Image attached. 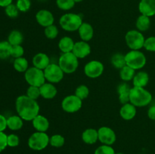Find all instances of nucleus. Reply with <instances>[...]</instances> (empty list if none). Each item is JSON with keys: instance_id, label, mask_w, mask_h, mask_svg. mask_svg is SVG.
I'll return each mask as SVG.
<instances>
[{"instance_id": "obj_7", "label": "nucleus", "mask_w": 155, "mask_h": 154, "mask_svg": "<svg viewBox=\"0 0 155 154\" xmlns=\"http://www.w3.org/2000/svg\"><path fill=\"white\" fill-rule=\"evenodd\" d=\"M145 38L138 30H129L125 35V42L130 50H140L144 47Z\"/></svg>"}, {"instance_id": "obj_21", "label": "nucleus", "mask_w": 155, "mask_h": 154, "mask_svg": "<svg viewBox=\"0 0 155 154\" xmlns=\"http://www.w3.org/2000/svg\"><path fill=\"white\" fill-rule=\"evenodd\" d=\"M131 87L128 83L124 82L120 83L117 86V94L119 98L120 102L122 104H125L130 102V95Z\"/></svg>"}, {"instance_id": "obj_10", "label": "nucleus", "mask_w": 155, "mask_h": 154, "mask_svg": "<svg viewBox=\"0 0 155 154\" xmlns=\"http://www.w3.org/2000/svg\"><path fill=\"white\" fill-rule=\"evenodd\" d=\"M83 106V101L75 95H69L65 97L61 101V107L68 113L78 112Z\"/></svg>"}, {"instance_id": "obj_6", "label": "nucleus", "mask_w": 155, "mask_h": 154, "mask_svg": "<svg viewBox=\"0 0 155 154\" xmlns=\"http://www.w3.org/2000/svg\"><path fill=\"white\" fill-rule=\"evenodd\" d=\"M49 138L50 137L46 132L36 131L30 136L27 144L29 147L33 150H43L49 144Z\"/></svg>"}, {"instance_id": "obj_35", "label": "nucleus", "mask_w": 155, "mask_h": 154, "mask_svg": "<svg viewBox=\"0 0 155 154\" xmlns=\"http://www.w3.org/2000/svg\"><path fill=\"white\" fill-rule=\"evenodd\" d=\"M89 92L90 91H89V88H88V86H86V85H80L76 88L74 95L80 98L82 101H83L89 97Z\"/></svg>"}, {"instance_id": "obj_16", "label": "nucleus", "mask_w": 155, "mask_h": 154, "mask_svg": "<svg viewBox=\"0 0 155 154\" xmlns=\"http://www.w3.org/2000/svg\"><path fill=\"white\" fill-rule=\"evenodd\" d=\"M137 107H135L130 102L125 104H122V107L120 110V116L124 120L130 121L133 119L137 113Z\"/></svg>"}, {"instance_id": "obj_13", "label": "nucleus", "mask_w": 155, "mask_h": 154, "mask_svg": "<svg viewBox=\"0 0 155 154\" xmlns=\"http://www.w3.org/2000/svg\"><path fill=\"white\" fill-rule=\"evenodd\" d=\"M36 21L41 27H45L54 24V18L53 14L47 9H41L36 14Z\"/></svg>"}, {"instance_id": "obj_18", "label": "nucleus", "mask_w": 155, "mask_h": 154, "mask_svg": "<svg viewBox=\"0 0 155 154\" xmlns=\"http://www.w3.org/2000/svg\"><path fill=\"white\" fill-rule=\"evenodd\" d=\"M40 89V95L42 98L46 100H51L55 98L58 94V90L56 86L53 83L45 82L42 86L39 87Z\"/></svg>"}, {"instance_id": "obj_48", "label": "nucleus", "mask_w": 155, "mask_h": 154, "mask_svg": "<svg viewBox=\"0 0 155 154\" xmlns=\"http://www.w3.org/2000/svg\"><path fill=\"white\" fill-rule=\"evenodd\" d=\"M115 154H124V153H123V152H116Z\"/></svg>"}, {"instance_id": "obj_25", "label": "nucleus", "mask_w": 155, "mask_h": 154, "mask_svg": "<svg viewBox=\"0 0 155 154\" xmlns=\"http://www.w3.org/2000/svg\"><path fill=\"white\" fill-rule=\"evenodd\" d=\"M23 125L24 120L18 115H14L7 118V127L12 131H18L22 128Z\"/></svg>"}, {"instance_id": "obj_43", "label": "nucleus", "mask_w": 155, "mask_h": 154, "mask_svg": "<svg viewBox=\"0 0 155 154\" xmlns=\"http://www.w3.org/2000/svg\"><path fill=\"white\" fill-rule=\"evenodd\" d=\"M7 137L8 135L4 131H0V152L5 150L8 146Z\"/></svg>"}, {"instance_id": "obj_12", "label": "nucleus", "mask_w": 155, "mask_h": 154, "mask_svg": "<svg viewBox=\"0 0 155 154\" xmlns=\"http://www.w3.org/2000/svg\"><path fill=\"white\" fill-rule=\"evenodd\" d=\"M98 140L102 144L112 146L116 142L117 135L115 131L111 128L102 126L98 129Z\"/></svg>"}, {"instance_id": "obj_42", "label": "nucleus", "mask_w": 155, "mask_h": 154, "mask_svg": "<svg viewBox=\"0 0 155 154\" xmlns=\"http://www.w3.org/2000/svg\"><path fill=\"white\" fill-rule=\"evenodd\" d=\"M8 146L10 147H16L20 143V138L17 134H11L7 137Z\"/></svg>"}, {"instance_id": "obj_24", "label": "nucleus", "mask_w": 155, "mask_h": 154, "mask_svg": "<svg viewBox=\"0 0 155 154\" xmlns=\"http://www.w3.org/2000/svg\"><path fill=\"white\" fill-rule=\"evenodd\" d=\"M74 39L70 36H64L58 42V48L62 53L72 52L74 47Z\"/></svg>"}, {"instance_id": "obj_2", "label": "nucleus", "mask_w": 155, "mask_h": 154, "mask_svg": "<svg viewBox=\"0 0 155 154\" xmlns=\"http://www.w3.org/2000/svg\"><path fill=\"white\" fill-rule=\"evenodd\" d=\"M152 101V95L145 88H131L130 102L136 107H144L149 105Z\"/></svg>"}, {"instance_id": "obj_1", "label": "nucleus", "mask_w": 155, "mask_h": 154, "mask_svg": "<svg viewBox=\"0 0 155 154\" xmlns=\"http://www.w3.org/2000/svg\"><path fill=\"white\" fill-rule=\"evenodd\" d=\"M17 113L24 121L30 122L39 114L40 107L36 101L30 99L27 95H20L15 101Z\"/></svg>"}, {"instance_id": "obj_23", "label": "nucleus", "mask_w": 155, "mask_h": 154, "mask_svg": "<svg viewBox=\"0 0 155 154\" xmlns=\"http://www.w3.org/2000/svg\"><path fill=\"white\" fill-rule=\"evenodd\" d=\"M149 75L145 71H139L136 72L133 79V84L134 87L145 88L149 82Z\"/></svg>"}, {"instance_id": "obj_19", "label": "nucleus", "mask_w": 155, "mask_h": 154, "mask_svg": "<svg viewBox=\"0 0 155 154\" xmlns=\"http://www.w3.org/2000/svg\"><path fill=\"white\" fill-rule=\"evenodd\" d=\"M32 125L36 131H41V132H46L50 126L48 119L45 116L40 114L37 115L32 120Z\"/></svg>"}, {"instance_id": "obj_26", "label": "nucleus", "mask_w": 155, "mask_h": 154, "mask_svg": "<svg viewBox=\"0 0 155 154\" xmlns=\"http://www.w3.org/2000/svg\"><path fill=\"white\" fill-rule=\"evenodd\" d=\"M151 18L145 15L140 14L136 21V30L140 32H145L149 30L151 27Z\"/></svg>"}, {"instance_id": "obj_27", "label": "nucleus", "mask_w": 155, "mask_h": 154, "mask_svg": "<svg viewBox=\"0 0 155 154\" xmlns=\"http://www.w3.org/2000/svg\"><path fill=\"white\" fill-rule=\"evenodd\" d=\"M7 41L10 43L12 46L21 45L24 42V36H23L22 33L21 31L14 30L9 33Z\"/></svg>"}, {"instance_id": "obj_33", "label": "nucleus", "mask_w": 155, "mask_h": 154, "mask_svg": "<svg viewBox=\"0 0 155 154\" xmlns=\"http://www.w3.org/2000/svg\"><path fill=\"white\" fill-rule=\"evenodd\" d=\"M58 28L54 24H52V25H50L48 27H45V30H44L45 36L48 39H56L58 37Z\"/></svg>"}, {"instance_id": "obj_29", "label": "nucleus", "mask_w": 155, "mask_h": 154, "mask_svg": "<svg viewBox=\"0 0 155 154\" xmlns=\"http://www.w3.org/2000/svg\"><path fill=\"white\" fill-rule=\"evenodd\" d=\"M135 75H136V70L127 65L120 69V77L125 82L133 81Z\"/></svg>"}, {"instance_id": "obj_38", "label": "nucleus", "mask_w": 155, "mask_h": 154, "mask_svg": "<svg viewBox=\"0 0 155 154\" xmlns=\"http://www.w3.org/2000/svg\"><path fill=\"white\" fill-rule=\"evenodd\" d=\"M114 149L110 145L102 144L98 146L94 152V154H115Z\"/></svg>"}, {"instance_id": "obj_9", "label": "nucleus", "mask_w": 155, "mask_h": 154, "mask_svg": "<svg viewBox=\"0 0 155 154\" xmlns=\"http://www.w3.org/2000/svg\"><path fill=\"white\" fill-rule=\"evenodd\" d=\"M43 71L46 82L53 84L60 82L65 74L58 63H51Z\"/></svg>"}, {"instance_id": "obj_31", "label": "nucleus", "mask_w": 155, "mask_h": 154, "mask_svg": "<svg viewBox=\"0 0 155 154\" xmlns=\"http://www.w3.org/2000/svg\"><path fill=\"white\" fill-rule=\"evenodd\" d=\"M11 48L12 45L8 41L0 42V59L6 60L11 57Z\"/></svg>"}, {"instance_id": "obj_20", "label": "nucleus", "mask_w": 155, "mask_h": 154, "mask_svg": "<svg viewBox=\"0 0 155 154\" xmlns=\"http://www.w3.org/2000/svg\"><path fill=\"white\" fill-rule=\"evenodd\" d=\"M78 34L82 41L88 42L92 40L94 36V29L90 24L83 22L78 30Z\"/></svg>"}, {"instance_id": "obj_44", "label": "nucleus", "mask_w": 155, "mask_h": 154, "mask_svg": "<svg viewBox=\"0 0 155 154\" xmlns=\"http://www.w3.org/2000/svg\"><path fill=\"white\" fill-rule=\"evenodd\" d=\"M7 128V118L0 114V131H4Z\"/></svg>"}, {"instance_id": "obj_22", "label": "nucleus", "mask_w": 155, "mask_h": 154, "mask_svg": "<svg viewBox=\"0 0 155 154\" xmlns=\"http://www.w3.org/2000/svg\"><path fill=\"white\" fill-rule=\"evenodd\" d=\"M81 138L83 140V141L85 143H86V144H95L98 140V130L92 128H86L82 133Z\"/></svg>"}, {"instance_id": "obj_47", "label": "nucleus", "mask_w": 155, "mask_h": 154, "mask_svg": "<svg viewBox=\"0 0 155 154\" xmlns=\"http://www.w3.org/2000/svg\"><path fill=\"white\" fill-rule=\"evenodd\" d=\"M74 2H75V3H80L81 2H83V0H74Z\"/></svg>"}, {"instance_id": "obj_32", "label": "nucleus", "mask_w": 155, "mask_h": 154, "mask_svg": "<svg viewBox=\"0 0 155 154\" xmlns=\"http://www.w3.org/2000/svg\"><path fill=\"white\" fill-rule=\"evenodd\" d=\"M65 143V138L61 134H53L49 138V144L55 148H60Z\"/></svg>"}, {"instance_id": "obj_40", "label": "nucleus", "mask_w": 155, "mask_h": 154, "mask_svg": "<svg viewBox=\"0 0 155 154\" xmlns=\"http://www.w3.org/2000/svg\"><path fill=\"white\" fill-rule=\"evenodd\" d=\"M24 54V49L22 45H13L11 48V57L14 58H18V57H23Z\"/></svg>"}, {"instance_id": "obj_37", "label": "nucleus", "mask_w": 155, "mask_h": 154, "mask_svg": "<svg viewBox=\"0 0 155 154\" xmlns=\"http://www.w3.org/2000/svg\"><path fill=\"white\" fill-rule=\"evenodd\" d=\"M5 14L10 18H16L19 14V10L17 8L16 5L12 3L11 5L5 8Z\"/></svg>"}, {"instance_id": "obj_17", "label": "nucleus", "mask_w": 155, "mask_h": 154, "mask_svg": "<svg viewBox=\"0 0 155 154\" xmlns=\"http://www.w3.org/2000/svg\"><path fill=\"white\" fill-rule=\"evenodd\" d=\"M32 63L33 66L44 70L51 63V61L48 54L43 52H39L33 56L32 59Z\"/></svg>"}, {"instance_id": "obj_34", "label": "nucleus", "mask_w": 155, "mask_h": 154, "mask_svg": "<svg viewBox=\"0 0 155 154\" xmlns=\"http://www.w3.org/2000/svg\"><path fill=\"white\" fill-rule=\"evenodd\" d=\"M74 0H56V5L62 11H70L75 6Z\"/></svg>"}, {"instance_id": "obj_14", "label": "nucleus", "mask_w": 155, "mask_h": 154, "mask_svg": "<svg viewBox=\"0 0 155 154\" xmlns=\"http://www.w3.org/2000/svg\"><path fill=\"white\" fill-rule=\"evenodd\" d=\"M91 46L88 42L78 41L74 44L72 52L78 59H83L91 54Z\"/></svg>"}, {"instance_id": "obj_11", "label": "nucleus", "mask_w": 155, "mask_h": 154, "mask_svg": "<svg viewBox=\"0 0 155 154\" xmlns=\"http://www.w3.org/2000/svg\"><path fill=\"white\" fill-rule=\"evenodd\" d=\"M104 70L102 62L92 60L86 63L84 66V73L88 78L97 79L101 76Z\"/></svg>"}, {"instance_id": "obj_15", "label": "nucleus", "mask_w": 155, "mask_h": 154, "mask_svg": "<svg viewBox=\"0 0 155 154\" xmlns=\"http://www.w3.org/2000/svg\"><path fill=\"white\" fill-rule=\"evenodd\" d=\"M139 11L141 14L149 18L155 15V0H140Z\"/></svg>"}, {"instance_id": "obj_41", "label": "nucleus", "mask_w": 155, "mask_h": 154, "mask_svg": "<svg viewBox=\"0 0 155 154\" xmlns=\"http://www.w3.org/2000/svg\"><path fill=\"white\" fill-rule=\"evenodd\" d=\"M143 48L148 51L155 52V36H150L145 39Z\"/></svg>"}, {"instance_id": "obj_36", "label": "nucleus", "mask_w": 155, "mask_h": 154, "mask_svg": "<svg viewBox=\"0 0 155 154\" xmlns=\"http://www.w3.org/2000/svg\"><path fill=\"white\" fill-rule=\"evenodd\" d=\"M26 95H27L28 98H30V99H33V100H35V101H36L39 97H41L40 89H39V87L29 85V87L27 88V89Z\"/></svg>"}, {"instance_id": "obj_3", "label": "nucleus", "mask_w": 155, "mask_h": 154, "mask_svg": "<svg viewBox=\"0 0 155 154\" xmlns=\"http://www.w3.org/2000/svg\"><path fill=\"white\" fill-rule=\"evenodd\" d=\"M83 22V18L81 15L71 12L64 14L59 19L61 28L66 32L78 31Z\"/></svg>"}, {"instance_id": "obj_45", "label": "nucleus", "mask_w": 155, "mask_h": 154, "mask_svg": "<svg viewBox=\"0 0 155 154\" xmlns=\"http://www.w3.org/2000/svg\"><path fill=\"white\" fill-rule=\"evenodd\" d=\"M148 117L151 120L155 121V105H152L148 110Z\"/></svg>"}, {"instance_id": "obj_4", "label": "nucleus", "mask_w": 155, "mask_h": 154, "mask_svg": "<svg viewBox=\"0 0 155 154\" xmlns=\"http://www.w3.org/2000/svg\"><path fill=\"white\" fill-rule=\"evenodd\" d=\"M126 64L135 70H140L147 63L146 56L140 50H130L125 54Z\"/></svg>"}, {"instance_id": "obj_28", "label": "nucleus", "mask_w": 155, "mask_h": 154, "mask_svg": "<svg viewBox=\"0 0 155 154\" xmlns=\"http://www.w3.org/2000/svg\"><path fill=\"white\" fill-rule=\"evenodd\" d=\"M110 63H111L112 66L116 68V69H122L124 66L127 65L126 64L125 54L120 52L115 53L114 54L112 55L111 58H110Z\"/></svg>"}, {"instance_id": "obj_46", "label": "nucleus", "mask_w": 155, "mask_h": 154, "mask_svg": "<svg viewBox=\"0 0 155 154\" xmlns=\"http://www.w3.org/2000/svg\"><path fill=\"white\" fill-rule=\"evenodd\" d=\"M13 0H0V7L5 8L8 5H11Z\"/></svg>"}, {"instance_id": "obj_30", "label": "nucleus", "mask_w": 155, "mask_h": 154, "mask_svg": "<svg viewBox=\"0 0 155 154\" xmlns=\"http://www.w3.org/2000/svg\"><path fill=\"white\" fill-rule=\"evenodd\" d=\"M13 66L17 72L24 73L29 68V62L25 57H18V58H15L14 60Z\"/></svg>"}, {"instance_id": "obj_39", "label": "nucleus", "mask_w": 155, "mask_h": 154, "mask_svg": "<svg viewBox=\"0 0 155 154\" xmlns=\"http://www.w3.org/2000/svg\"><path fill=\"white\" fill-rule=\"evenodd\" d=\"M15 5L20 12H27L31 7V1L30 0H18Z\"/></svg>"}, {"instance_id": "obj_5", "label": "nucleus", "mask_w": 155, "mask_h": 154, "mask_svg": "<svg viewBox=\"0 0 155 154\" xmlns=\"http://www.w3.org/2000/svg\"><path fill=\"white\" fill-rule=\"evenodd\" d=\"M58 64L65 74L74 73L79 66V59L73 52L61 53L58 58Z\"/></svg>"}, {"instance_id": "obj_8", "label": "nucleus", "mask_w": 155, "mask_h": 154, "mask_svg": "<svg viewBox=\"0 0 155 154\" xmlns=\"http://www.w3.org/2000/svg\"><path fill=\"white\" fill-rule=\"evenodd\" d=\"M24 79L29 85L40 87L46 82L44 71L40 69L31 66L24 72Z\"/></svg>"}]
</instances>
